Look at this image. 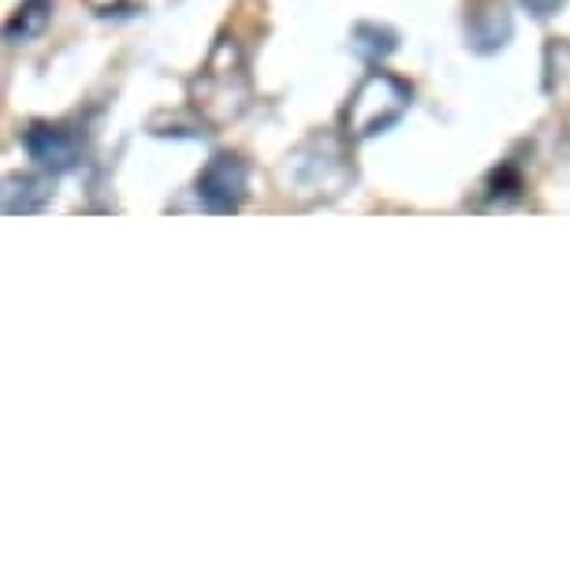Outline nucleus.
I'll return each instance as SVG.
<instances>
[{"mask_svg": "<svg viewBox=\"0 0 570 570\" xmlns=\"http://www.w3.org/2000/svg\"><path fill=\"white\" fill-rule=\"evenodd\" d=\"M190 101L202 112V120L213 127L239 120L246 112V105H250V71H246V57L235 46V38L217 41L206 68L190 82Z\"/></svg>", "mask_w": 570, "mask_h": 570, "instance_id": "nucleus-1", "label": "nucleus"}, {"mask_svg": "<svg viewBox=\"0 0 570 570\" xmlns=\"http://www.w3.org/2000/svg\"><path fill=\"white\" fill-rule=\"evenodd\" d=\"M411 101H414V90L400 75L370 71L358 82V90L351 94V101L343 105V131L351 138H373V135L389 131V127L403 120Z\"/></svg>", "mask_w": 570, "mask_h": 570, "instance_id": "nucleus-2", "label": "nucleus"}, {"mask_svg": "<svg viewBox=\"0 0 570 570\" xmlns=\"http://www.w3.org/2000/svg\"><path fill=\"white\" fill-rule=\"evenodd\" d=\"M287 171H295V179L309 176V195H340V187L351 176L343 149L328 138H314L309 146L298 149Z\"/></svg>", "mask_w": 570, "mask_h": 570, "instance_id": "nucleus-3", "label": "nucleus"}, {"mask_svg": "<svg viewBox=\"0 0 570 570\" xmlns=\"http://www.w3.org/2000/svg\"><path fill=\"white\" fill-rule=\"evenodd\" d=\"M198 198L213 213H232L246 198V165L239 154H213L198 176Z\"/></svg>", "mask_w": 570, "mask_h": 570, "instance_id": "nucleus-4", "label": "nucleus"}, {"mask_svg": "<svg viewBox=\"0 0 570 570\" xmlns=\"http://www.w3.org/2000/svg\"><path fill=\"white\" fill-rule=\"evenodd\" d=\"M23 149L49 171H68L79 165L82 138L63 124H30L23 131Z\"/></svg>", "mask_w": 570, "mask_h": 570, "instance_id": "nucleus-5", "label": "nucleus"}, {"mask_svg": "<svg viewBox=\"0 0 570 570\" xmlns=\"http://www.w3.org/2000/svg\"><path fill=\"white\" fill-rule=\"evenodd\" d=\"M514 19L503 0H473L466 16V41L478 52H497L511 41Z\"/></svg>", "mask_w": 570, "mask_h": 570, "instance_id": "nucleus-6", "label": "nucleus"}, {"mask_svg": "<svg viewBox=\"0 0 570 570\" xmlns=\"http://www.w3.org/2000/svg\"><path fill=\"white\" fill-rule=\"evenodd\" d=\"M49 0H27L19 12L8 19V27H4V35H8V41H30V38H38L41 30H46V23H49Z\"/></svg>", "mask_w": 570, "mask_h": 570, "instance_id": "nucleus-7", "label": "nucleus"}, {"mask_svg": "<svg viewBox=\"0 0 570 570\" xmlns=\"http://www.w3.org/2000/svg\"><path fill=\"white\" fill-rule=\"evenodd\" d=\"M4 213H35L46 206V198H49V190H46V183H38V179H8L4 183Z\"/></svg>", "mask_w": 570, "mask_h": 570, "instance_id": "nucleus-8", "label": "nucleus"}, {"mask_svg": "<svg viewBox=\"0 0 570 570\" xmlns=\"http://www.w3.org/2000/svg\"><path fill=\"white\" fill-rule=\"evenodd\" d=\"M351 41H354V49L370 60H381V57H389V52H395V30L376 27V23H358L351 30Z\"/></svg>", "mask_w": 570, "mask_h": 570, "instance_id": "nucleus-9", "label": "nucleus"}, {"mask_svg": "<svg viewBox=\"0 0 570 570\" xmlns=\"http://www.w3.org/2000/svg\"><path fill=\"white\" fill-rule=\"evenodd\" d=\"M522 4L530 8L537 19H548V16L559 12V4H563V0H522Z\"/></svg>", "mask_w": 570, "mask_h": 570, "instance_id": "nucleus-10", "label": "nucleus"}, {"mask_svg": "<svg viewBox=\"0 0 570 570\" xmlns=\"http://www.w3.org/2000/svg\"><path fill=\"white\" fill-rule=\"evenodd\" d=\"M127 4H131V0H90V8H94V12H101V16L124 12Z\"/></svg>", "mask_w": 570, "mask_h": 570, "instance_id": "nucleus-11", "label": "nucleus"}]
</instances>
